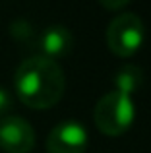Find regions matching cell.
<instances>
[{
  "label": "cell",
  "mask_w": 151,
  "mask_h": 153,
  "mask_svg": "<svg viewBox=\"0 0 151 153\" xmlns=\"http://www.w3.org/2000/svg\"><path fill=\"white\" fill-rule=\"evenodd\" d=\"M37 47L41 49V54L47 58L56 60L58 56H66L74 47V35L64 25H50L41 31L37 37Z\"/></svg>",
  "instance_id": "8992f818"
},
{
  "label": "cell",
  "mask_w": 151,
  "mask_h": 153,
  "mask_svg": "<svg viewBox=\"0 0 151 153\" xmlns=\"http://www.w3.org/2000/svg\"><path fill=\"white\" fill-rule=\"evenodd\" d=\"M35 146V130L23 116L10 114L0 120V147L6 153H29Z\"/></svg>",
  "instance_id": "5b68a950"
},
{
  "label": "cell",
  "mask_w": 151,
  "mask_h": 153,
  "mask_svg": "<svg viewBox=\"0 0 151 153\" xmlns=\"http://www.w3.org/2000/svg\"><path fill=\"white\" fill-rule=\"evenodd\" d=\"M101 4L103 8H109V10H118V8H126L128 6V2L126 0H118V2H109V0H101Z\"/></svg>",
  "instance_id": "9c48e42d"
},
{
  "label": "cell",
  "mask_w": 151,
  "mask_h": 153,
  "mask_svg": "<svg viewBox=\"0 0 151 153\" xmlns=\"http://www.w3.org/2000/svg\"><path fill=\"white\" fill-rule=\"evenodd\" d=\"M136 118V105L132 95L122 91H109L95 105L93 120L97 128L107 136H120L132 126Z\"/></svg>",
  "instance_id": "7a4b0ae2"
},
{
  "label": "cell",
  "mask_w": 151,
  "mask_h": 153,
  "mask_svg": "<svg viewBox=\"0 0 151 153\" xmlns=\"http://www.w3.org/2000/svg\"><path fill=\"white\" fill-rule=\"evenodd\" d=\"M18 97L31 108H49L64 95L66 78L60 64L43 54L25 58L14 74Z\"/></svg>",
  "instance_id": "6da1fadb"
},
{
  "label": "cell",
  "mask_w": 151,
  "mask_h": 153,
  "mask_svg": "<svg viewBox=\"0 0 151 153\" xmlns=\"http://www.w3.org/2000/svg\"><path fill=\"white\" fill-rule=\"evenodd\" d=\"M141 79H144V72L136 66V64H124L116 70L114 74V89L122 91L126 95H132L138 87L141 85Z\"/></svg>",
  "instance_id": "52a82bcc"
},
{
  "label": "cell",
  "mask_w": 151,
  "mask_h": 153,
  "mask_svg": "<svg viewBox=\"0 0 151 153\" xmlns=\"http://www.w3.org/2000/svg\"><path fill=\"white\" fill-rule=\"evenodd\" d=\"M12 105H14V99H12V93L6 89V87H0V120L10 116Z\"/></svg>",
  "instance_id": "ba28073f"
},
{
  "label": "cell",
  "mask_w": 151,
  "mask_h": 153,
  "mask_svg": "<svg viewBox=\"0 0 151 153\" xmlns=\"http://www.w3.org/2000/svg\"><path fill=\"white\" fill-rule=\"evenodd\" d=\"M87 149V130L78 120H62L47 138L49 153H85Z\"/></svg>",
  "instance_id": "277c9868"
},
{
  "label": "cell",
  "mask_w": 151,
  "mask_h": 153,
  "mask_svg": "<svg viewBox=\"0 0 151 153\" xmlns=\"http://www.w3.org/2000/svg\"><path fill=\"white\" fill-rule=\"evenodd\" d=\"M145 41L144 22L134 12H120L110 19L107 27V45L113 54L120 58L136 54Z\"/></svg>",
  "instance_id": "3957f363"
}]
</instances>
